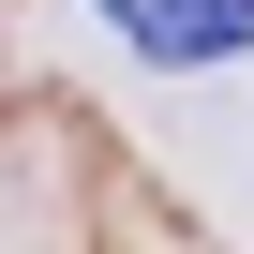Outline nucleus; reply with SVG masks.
<instances>
[{"mask_svg":"<svg viewBox=\"0 0 254 254\" xmlns=\"http://www.w3.org/2000/svg\"><path fill=\"white\" fill-rule=\"evenodd\" d=\"M105 30L135 60H165V75H209V60L254 45V0H105Z\"/></svg>","mask_w":254,"mask_h":254,"instance_id":"1","label":"nucleus"}]
</instances>
